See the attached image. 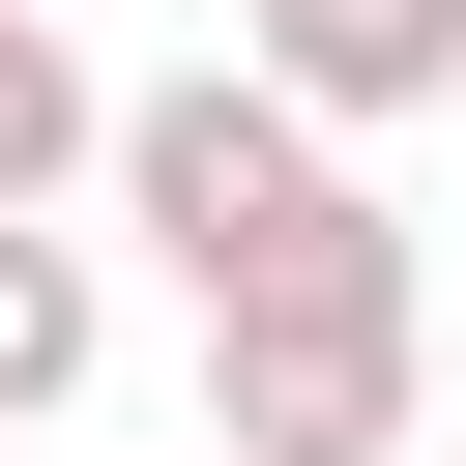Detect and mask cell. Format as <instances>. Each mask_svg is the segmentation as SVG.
I'll use <instances>...</instances> for the list:
<instances>
[{
  "label": "cell",
  "mask_w": 466,
  "mask_h": 466,
  "mask_svg": "<svg viewBox=\"0 0 466 466\" xmlns=\"http://www.w3.org/2000/svg\"><path fill=\"white\" fill-rule=\"evenodd\" d=\"M87 175H116V233L175 262V291H320V262H408V204L262 87V58H204V87H116L87 116Z\"/></svg>",
  "instance_id": "cell-1"
},
{
  "label": "cell",
  "mask_w": 466,
  "mask_h": 466,
  "mask_svg": "<svg viewBox=\"0 0 466 466\" xmlns=\"http://www.w3.org/2000/svg\"><path fill=\"white\" fill-rule=\"evenodd\" d=\"M408 408H437V262L204 291V466H408Z\"/></svg>",
  "instance_id": "cell-2"
},
{
  "label": "cell",
  "mask_w": 466,
  "mask_h": 466,
  "mask_svg": "<svg viewBox=\"0 0 466 466\" xmlns=\"http://www.w3.org/2000/svg\"><path fill=\"white\" fill-rule=\"evenodd\" d=\"M233 58H262L320 146H379V116H437V87H466V0H233Z\"/></svg>",
  "instance_id": "cell-3"
},
{
  "label": "cell",
  "mask_w": 466,
  "mask_h": 466,
  "mask_svg": "<svg viewBox=\"0 0 466 466\" xmlns=\"http://www.w3.org/2000/svg\"><path fill=\"white\" fill-rule=\"evenodd\" d=\"M87 350H116V262H87L58 204H0V437H58V408H87Z\"/></svg>",
  "instance_id": "cell-4"
},
{
  "label": "cell",
  "mask_w": 466,
  "mask_h": 466,
  "mask_svg": "<svg viewBox=\"0 0 466 466\" xmlns=\"http://www.w3.org/2000/svg\"><path fill=\"white\" fill-rule=\"evenodd\" d=\"M87 116H116V87H87V29H58V0H0V204H58V175H87Z\"/></svg>",
  "instance_id": "cell-5"
}]
</instances>
